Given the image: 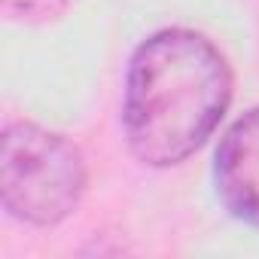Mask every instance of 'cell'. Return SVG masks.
Segmentation results:
<instances>
[{
    "mask_svg": "<svg viewBox=\"0 0 259 259\" xmlns=\"http://www.w3.org/2000/svg\"><path fill=\"white\" fill-rule=\"evenodd\" d=\"M70 0H4V13L13 22H28V25H43L55 22L67 13Z\"/></svg>",
    "mask_w": 259,
    "mask_h": 259,
    "instance_id": "4",
    "label": "cell"
},
{
    "mask_svg": "<svg viewBox=\"0 0 259 259\" xmlns=\"http://www.w3.org/2000/svg\"><path fill=\"white\" fill-rule=\"evenodd\" d=\"M232 67L213 40L192 28H162L128 58L122 135L150 168H174L198 153L232 104Z\"/></svg>",
    "mask_w": 259,
    "mask_h": 259,
    "instance_id": "1",
    "label": "cell"
},
{
    "mask_svg": "<svg viewBox=\"0 0 259 259\" xmlns=\"http://www.w3.org/2000/svg\"><path fill=\"white\" fill-rule=\"evenodd\" d=\"M213 192L232 220L259 229V107L238 116L220 138Z\"/></svg>",
    "mask_w": 259,
    "mask_h": 259,
    "instance_id": "3",
    "label": "cell"
},
{
    "mask_svg": "<svg viewBox=\"0 0 259 259\" xmlns=\"http://www.w3.org/2000/svg\"><path fill=\"white\" fill-rule=\"evenodd\" d=\"M89 165L61 132L28 119L7 122L0 135V204L28 226H58L82 201Z\"/></svg>",
    "mask_w": 259,
    "mask_h": 259,
    "instance_id": "2",
    "label": "cell"
}]
</instances>
